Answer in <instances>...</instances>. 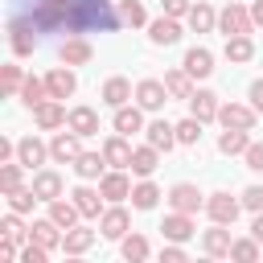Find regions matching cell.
I'll list each match as a JSON object with an SVG mask.
<instances>
[{
    "mask_svg": "<svg viewBox=\"0 0 263 263\" xmlns=\"http://www.w3.org/2000/svg\"><path fill=\"white\" fill-rule=\"evenodd\" d=\"M29 21L33 29H66V33H82V29H115V12L107 0H29Z\"/></svg>",
    "mask_w": 263,
    "mask_h": 263,
    "instance_id": "cell-1",
    "label": "cell"
},
{
    "mask_svg": "<svg viewBox=\"0 0 263 263\" xmlns=\"http://www.w3.org/2000/svg\"><path fill=\"white\" fill-rule=\"evenodd\" d=\"M218 25H222V33H226V37H238V33H251V25H255V21H251V12H247L242 4H226V8H222V16H218Z\"/></svg>",
    "mask_w": 263,
    "mask_h": 263,
    "instance_id": "cell-2",
    "label": "cell"
},
{
    "mask_svg": "<svg viewBox=\"0 0 263 263\" xmlns=\"http://www.w3.org/2000/svg\"><path fill=\"white\" fill-rule=\"evenodd\" d=\"M8 41H12V53H21V58H29V53L37 49V33H33V25L21 21V16H12V25H8Z\"/></svg>",
    "mask_w": 263,
    "mask_h": 263,
    "instance_id": "cell-3",
    "label": "cell"
},
{
    "mask_svg": "<svg viewBox=\"0 0 263 263\" xmlns=\"http://www.w3.org/2000/svg\"><path fill=\"white\" fill-rule=\"evenodd\" d=\"M205 210H210V218H214V222H222V226H234V218H238L242 201H234L230 193H210Z\"/></svg>",
    "mask_w": 263,
    "mask_h": 263,
    "instance_id": "cell-4",
    "label": "cell"
},
{
    "mask_svg": "<svg viewBox=\"0 0 263 263\" xmlns=\"http://www.w3.org/2000/svg\"><path fill=\"white\" fill-rule=\"evenodd\" d=\"M255 115H259V111H255V107H242V103H222V107H218L222 127H247V132H251V127H255Z\"/></svg>",
    "mask_w": 263,
    "mask_h": 263,
    "instance_id": "cell-5",
    "label": "cell"
},
{
    "mask_svg": "<svg viewBox=\"0 0 263 263\" xmlns=\"http://www.w3.org/2000/svg\"><path fill=\"white\" fill-rule=\"evenodd\" d=\"M164 95H168V86L156 82V78H144V82L136 86V103H140L144 111H160V107H164Z\"/></svg>",
    "mask_w": 263,
    "mask_h": 263,
    "instance_id": "cell-6",
    "label": "cell"
},
{
    "mask_svg": "<svg viewBox=\"0 0 263 263\" xmlns=\"http://www.w3.org/2000/svg\"><path fill=\"white\" fill-rule=\"evenodd\" d=\"M168 201H173V210H181V214H197V210H201V193H197V185H189V181L173 185V189H168Z\"/></svg>",
    "mask_w": 263,
    "mask_h": 263,
    "instance_id": "cell-7",
    "label": "cell"
},
{
    "mask_svg": "<svg viewBox=\"0 0 263 263\" xmlns=\"http://www.w3.org/2000/svg\"><path fill=\"white\" fill-rule=\"evenodd\" d=\"M78 140H82L78 132H70V136H66V132H62V136H53V144H49V156H53L58 164H74V160L82 156V152H78Z\"/></svg>",
    "mask_w": 263,
    "mask_h": 263,
    "instance_id": "cell-8",
    "label": "cell"
},
{
    "mask_svg": "<svg viewBox=\"0 0 263 263\" xmlns=\"http://www.w3.org/2000/svg\"><path fill=\"white\" fill-rule=\"evenodd\" d=\"M160 234L168 238V242H185V238H193V218L189 214H168L164 222H160Z\"/></svg>",
    "mask_w": 263,
    "mask_h": 263,
    "instance_id": "cell-9",
    "label": "cell"
},
{
    "mask_svg": "<svg viewBox=\"0 0 263 263\" xmlns=\"http://www.w3.org/2000/svg\"><path fill=\"white\" fill-rule=\"evenodd\" d=\"M45 86H49V99H70V95H74V86H78V78H74L66 66H58V70H49V74H45Z\"/></svg>",
    "mask_w": 263,
    "mask_h": 263,
    "instance_id": "cell-10",
    "label": "cell"
},
{
    "mask_svg": "<svg viewBox=\"0 0 263 263\" xmlns=\"http://www.w3.org/2000/svg\"><path fill=\"white\" fill-rule=\"evenodd\" d=\"M189 115L201 119V123L218 119V95H210V90H193V95H189Z\"/></svg>",
    "mask_w": 263,
    "mask_h": 263,
    "instance_id": "cell-11",
    "label": "cell"
},
{
    "mask_svg": "<svg viewBox=\"0 0 263 263\" xmlns=\"http://www.w3.org/2000/svg\"><path fill=\"white\" fill-rule=\"evenodd\" d=\"M148 37H152V45H173V41H181V25H177V16H160V21H152V25H148Z\"/></svg>",
    "mask_w": 263,
    "mask_h": 263,
    "instance_id": "cell-12",
    "label": "cell"
},
{
    "mask_svg": "<svg viewBox=\"0 0 263 263\" xmlns=\"http://www.w3.org/2000/svg\"><path fill=\"white\" fill-rule=\"evenodd\" d=\"M33 115H37V127H62L70 119L66 107H62V99H45L41 107H33Z\"/></svg>",
    "mask_w": 263,
    "mask_h": 263,
    "instance_id": "cell-13",
    "label": "cell"
},
{
    "mask_svg": "<svg viewBox=\"0 0 263 263\" xmlns=\"http://www.w3.org/2000/svg\"><path fill=\"white\" fill-rule=\"evenodd\" d=\"M247 148H251L247 127H226V132L218 136V152H226V156H242Z\"/></svg>",
    "mask_w": 263,
    "mask_h": 263,
    "instance_id": "cell-14",
    "label": "cell"
},
{
    "mask_svg": "<svg viewBox=\"0 0 263 263\" xmlns=\"http://www.w3.org/2000/svg\"><path fill=\"white\" fill-rule=\"evenodd\" d=\"M132 144L123 140V136H111L107 144H103V156H107V164H115V168H132Z\"/></svg>",
    "mask_w": 263,
    "mask_h": 263,
    "instance_id": "cell-15",
    "label": "cell"
},
{
    "mask_svg": "<svg viewBox=\"0 0 263 263\" xmlns=\"http://www.w3.org/2000/svg\"><path fill=\"white\" fill-rule=\"evenodd\" d=\"M58 230H62V226H58L53 218H41V222H33V226H29V238H33V242H41L45 251H53V247H62V234H58Z\"/></svg>",
    "mask_w": 263,
    "mask_h": 263,
    "instance_id": "cell-16",
    "label": "cell"
},
{
    "mask_svg": "<svg viewBox=\"0 0 263 263\" xmlns=\"http://www.w3.org/2000/svg\"><path fill=\"white\" fill-rule=\"evenodd\" d=\"M201 247H205V255H214V259H222V255H230V247H234V238H230V230H222V222H218L214 230H205V234H201Z\"/></svg>",
    "mask_w": 263,
    "mask_h": 263,
    "instance_id": "cell-17",
    "label": "cell"
},
{
    "mask_svg": "<svg viewBox=\"0 0 263 263\" xmlns=\"http://www.w3.org/2000/svg\"><path fill=\"white\" fill-rule=\"evenodd\" d=\"M45 152H49V148H45V144H41L37 136H25V140L16 144V160H21L25 168H37V164L45 160Z\"/></svg>",
    "mask_w": 263,
    "mask_h": 263,
    "instance_id": "cell-18",
    "label": "cell"
},
{
    "mask_svg": "<svg viewBox=\"0 0 263 263\" xmlns=\"http://www.w3.org/2000/svg\"><path fill=\"white\" fill-rule=\"evenodd\" d=\"M99 193H103L107 201H123V197H132V181H127L123 173H107V177L99 181Z\"/></svg>",
    "mask_w": 263,
    "mask_h": 263,
    "instance_id": "cell-19",
    "label": "cell"
},
{
    "mask_svg": "<svg viewBox=\"0 0 263 263\" xmlns=\"http://www.w3.org/2000/svg\"><path fill=\"white\" fill-rule=\"evenodd\" d=\"M90 242H95V230H86V226H70L62 234V251L66 255H82V251H90Z\"/></svg>",
    "mask_w": 263,
    "mask_h": 263,
    "instance_id": "cell-20",
    "label": "cell"
},
{
    "mask_svg": "<svg viewBox=\"0 0 263 263\" xmlns=\"http://www.w3.org/2000/svg\"><path fill=\"white\" fill-rule=\"evenodd\" d=\"M185 70H189V78H210L214 74V53L210 49H189L185 53Z\"/></svg>",
    "mask_w": 263,
    "mask_h": 263,
    "instance_id": "cell-21",
    "label": "cell"
},
{
    "mask_svg": "<svg viewBox=\"0 0 263 263\" xmlns=\"http://www.w3.org/2000/svg\"><path fill=\"white\" fill-rule=\"evenodd\" d=\"M99 230H103V238H123L127 234V210H107L103 218H99Z\"/></svg>",
    "mask_w": 263,
    "mask_h": 263,
    "instance_id": "cell-22",
    "label": "cell"
},
{
    "mask_svg": "<svg viewBox=\"0 0 263 263\" xmlns=\"http://www.w3.org/2000/svg\"><path fill=\"white\" fill-rule=\"evenodd\" d=\"M70 132H78V136H95V132H99V115H95V107H74V111H70Z\"/></svg>",
    "mask_w": 263,
    "mask_h": 263,
    "instance_id": "cell-23",
    "label": "cell"
},
{
    "mask_svg": "<svg viewBox=\"0 0 263 263\" xmlns=\"http://www.w3.org/2000/svg\"><path fill=\"white\" fill-rule=\"evenodd\" d=\"M144 127V115H140V107H115V132L119 136H132V132H140Z\"/></svg>",
    "mask_w": 263,
    "mask_h": 263,
    "instance_id": "cell-24",
    "label": "cell"
},
{
    "mask_svg": "<svg viewBox=\"0 0 263 263\" xmlns=\"http://www.w3.org/2000/svg\"><path fill=\"white\" fill-rule=\"evenodd\" d=\"M148 144H152V148H160V152H168V148L177 144V127H173V123H164V119L148 123Z\"/></svg>",
    "mask_w": 263,
    "mask_h": 263,
    "instance_id": "cell-25",
    "label": "cell"
},
{
    "mask_svg": "<svg viewBox=\"0 0 263 263\" xmlns=\"http://www.w3.org/2000/svg\"><path fill=\"white\" fill-rule=\"evenodd\" d=\"M33 193H37L41 201L62 197V177H58V173H49V168H45V173H37V177H33Z\"/></svg>",
    "mask_w": 263,
    "mask_h": 263,
    "instance_id": "cell-26",
    "label": "cell"
},
{
    "mask_svg": "<svg viewBox=\"0 0 263 263\" xmlns=\"http://www.w3.org/2000/svg\"><path fill=\"white\" fill-rule=\"evenodd\" d=\"M90 53H95V49H90L82 37H70V41L62 45V62H66V66H86V62H90Z\"/></svg>",
    "mask_w": 263,
    "mask_h": 263,
    "instance_id": "cell-27",
    "label": "cell"
},
{
    "mask_svg": "<svg viewBox=\"0 0 263 263\" xmlns=\"http://www.w3.org/2000/svg\"><path fill=\"white\" fill-rule=\"evenodd\" d=\"M132 99V82L127 78H107V86H103V103L107 107H123Z\"/></svg>",
    "mask_w": 263,
    "mask_h": 263,
    "instance_id": "cell-28",
    "label": "cell"
},
{
    "mask_svg": "<svg viewBox=\"0 0 263 263\" xmlns=\"http://www.w3.org/2000/svg\"><path fill=\"white\" fill-rule=\"evenodd\" d=\"M156 152H160V148H152V144L136 148V152H132V173H136V177H152V173H156Z\"/></svg>",
    "mask_w": 263,
    "mask_h": 263,
    "instance_id": "cell-29",
    "label": "cell"
},
{
    "mask_svg": "<svg viewBox=\"0 0 263 263\" xmlns=\"http://www.w3.org/2000/svg\"><path fill=\"white\" fill-rule=\"evenodd\" d=\"M78 214H82V210H78L74 201H62V197H53V201H49V218H53L62 230H70V226L78 222Z\"/></svg>",
    "mask_w": 263,
    "mask_h": 263,
    "instance_id": "cell-30",
    "label": "cell"
},
{
    "mask_svg": "<svg viewBox=\"0 0 263 263\" xmlns=\"http://www.w3.org/2000/svg\"><path fill=\"white\" fill-rule=\"evenodd\" d=\"M189 25H193V33H210V29L218 25V16H214V8H210L205 0H197V4L189 8Z\"/></svg>",
    "mask_w": 263,
    "mask_h": 263,
    "instance_id": "cell-31",
    "label": "cell"
},
{
    "mask_svg": "<svg viewBox=\"0 0 263 263\" xmlns=\"http://www.w3.org/2000/svg\"><path fill=\"white\" fill-rule=\"evenodd\" d=\"M70 197H74V205L82 210V218H99V197H103V193H95L90 185H78Z\"/></svg>",
    "mask_w": 263,
    "mask_h": 263,
    "instance_id": "cell-32",
    "label": "cell"
},
{
    "mask_svg": "<svg viewBox=\"0 0 263 263\" xmlns=\"http://www.w3.org/2000/svg\"><path fill=\"white\" fill-rule=\"evenodd\" d=\"M226 58H230V62H251V58H255V45H251V37H247V33H238V37H226Z\"/></svg>",
    "mask_w": 263,
    "mask_h": 263,
    "instance_id": "cell-33",
    "label": "cell"
},
{
    "mask_svg": "<svg viewBox=\"0 0 263 263\" xmlns=\"http://www.w3.org/2000/svg\"><path fill=\"white\" fill-rule=\"evenodd\" d=\"M164 86H168V95H173V99H189V95H193L189 70H168V74H164Z\"/></svg>",
    "mask_w": 263,
    "mask_h": 263,
    "instance_id": "cell-34",
    "label": "cell"
},
{
    "mask_svg": "<svg viewBox=\"0 0 263 263\" xmlns=\"http://www.w3.org/2000/svg\"><path fill=\"white\" fill-rule=\"evenodd\" d=\"M21 99H25L29 107H41V103L49 99V86H45L41 78H33V74H29V78L21 82Z\"/></svg>",
    "mask_w": 263,
    "mask_h": 263,
    "instance_id": "cell-35",
    "label": "cell"
},
{
    "mask_svg": "<svg viewBox=\"0 0 263 263\" xmlns=\"http://www.w3.org/2000/svg\"><path fill=\"white\" fill-rule=\"evenodd\" d=\"M103 164H107V156H99V152H82V156L74 160V173H78L82 181H90V177L103 173Z\"/></svg>",
    "mask_w": 263,
    "mask_h": 263,
    "instance_id": "cell-36",
    "label": "cell"
},
{
    "mask_svg": "<svg viewBox=\"0 0 263 263\" xmlns=\"http://www.w3.org/2000/svg\"><path fill=\"white\" fill-rule=\"evenodd\" d=\"M156 201H160V189H156L152 181H140V185L132 189V205H136V210H152Z\"/></svg>",
    "mask_w": 263,
    "mask_h": 263,
    "instance_id": "cell-37",
    "label": "cell"
},
{
    "mask_svg": "<svg viewBox=\"0 0 263 263\" xmlns=\"http://www.w3.org/2000/svg\"><path fill=\"white\" fill-rule=\"evenodd\" d=\"M230 259H238V263H255V259H259V238H255V234H251V238H234Z\"/></svg>",
    "mask_w": 263,
    "mask_h": 263,
    "instance_id": "cell-38",
    "label": "cell"
},
{
    "mask_svg": "<svg viewBox=\"0 0 263 263\" xmlns=\"http://www.w3.org/2000/svg\"><path fill=\"white\" fill-rule=\"evenodd\" d=\"M197 140H201V119H193V115L181 119L177 123V144H197Z\"/></svg>",
    "mask_w": 263,
    "mask_h": 263,
    "instance_id": "cell-39",
    "label": "cell"
},
{
    "mask_svg": "<svg viewBox=\"0 0 263 263\" xmlns=\"http://www.w3.org/2000/svg\"><path fill=\"white\" fill-rule=\"evenodd\" d=\"M33 201H41L33 189H12V193H8V210H16V214H29Z\"/></svg>",
    "mask_w": 263,
    "mask_h": 263,
    "instance_id": "cell-40",
    "label": "cell"
},
{
    "mask_svg": "<svg viewBox=\"0 0 263 263\" xmlns=\"http://www.w3.org/2000/svg\"><path fill=\"white\" fill-rule=\"evenodd\" d=\"M123 259H132V263L148 259V238H140V234H127V238H123Z\"/></svg>",
    "mask_w": 263,
    "mask_h": 263,
    "instance_id": "cell-41",
    "label": "cell"
},
{
    "mask_svg": "<svg viewBox=\"0 0 263 263\" xmlns=\"http://www.w3.org/2000/svg\"><path fill=\"white\" fill-rule=\"evenodd\" d=\"M21 168H25L21 160H16V164H8V160H4V168H0V189H4V193L21 189Z\"/></svg>",
    "mask_w": 263,
    "mask_h": 263,
    "instance_id": "cell-42",
    "label": "cell"
},
{
    "mask_svg": "<svg viewBox=\"0 0 263 263\" xmlns=\"http://www.w3.org/2000/svg\"><path fill=\"white\" fill-rule=\"evenodd\" d=\"M21 82H25V78H21V66H4V70H0V86H4V95H16Z\"/></svg>",
    "mask_w": 263,
    "mask_h": 263,
    "instance_id": "cell-43",
    "label": "cell"
},
{
    "mask_svg": "<svg viewBox=\"0 0 263 263\" xmlns=\"http://www.w3.org/2000/svg\"><path fill=\"white\" fill-rule=\"evenodd\" d=\"M119 16H123L127 25H144V4H140V0H123V4H119Z\"/></svg>",
    "mask_w": 263,
    "mask_h": 263,
    "instance_id": "cell-44",
    "label": "cell"
},
{
    "mask_svg": "<svg viewBox=\"0 0 263 263\" xmlns=\"http://www.w3.org/2000/svg\"><path fill=\"white\" fill-rule=\"evenodd\" d=\"M242 210H251V214L263 210V185H247L242 189Z\"/></svg>",
    "mask_w": 263,
    "mask_h": 263,
    "instance_id": "cell-45",
    "label": "cell"
},
{
    "mask_svg": "<svg viewBox=\"0 0 263 263\" xmlns=\"http://www.w3.org/2000/svg\"><path fill=\"white\" fill-rule=\"evenodd\" d=\"M242 160H247V168H251V173H263V144H255V140H251V148L242 152Z\"/></svg>",
    "mask_w": 263,
    "mask_h": 263,
    "instance_id": "cell-46",
    "label": "cell"
},
{
    "mask_svg": "<svg viewBox=\"0 0 263 263\" xmlns=\"http://www.w3.org/2000/svg\"><path fill=\"white\" fill-rule=\"evenodd\" d=\"M45 255H49V251H45L41 242H33V238H29V247L21 251V259H25V263H45Z\"/></svg>",
    "mask_w": 263,
    "mask_h": 263,
    "instance_id": "cell-47",
    "label": "cell"
},
{
    "mask_svg": "<svg viewBox=\"0 0 263 263\" xmlns=\"http://www.w3.org/2000/svg\"><path fill=\"white\" fill-rule=\"evenodd\" d=\"M160 8H164V16H189V0H160Z\"/></svg>",
    "mask_w": 263,
    "mask_h": 263,
    "instance_id": "cell-48",
    "label": "cell"
},
{
    "mask_svg": "<svg viewBox=\"0 0 263 263\" xmlns=\"http://www.w3.org/2000/svg\"><path fill=\"white\" fill-rule=\"evenodd\" d=\"M25 234H29V230H21V222H16V210H12V214L4 218V238H16V242H21Z\"/></svg>",
    "mask_w": 263,
    "mask_h": 263,
    "instance_id": "cell-49",
    "label": "cell"
},
{
    "mask_svg": "<svg viewBox=\"0 0 263 263\" xmlns=\"http://www.w3.org/2000/svg\"><path fill=\"white\" fill-rule=\"evenodd\" d=\"M160 259H164V263H181V259H185V247H177V242H173V247H164V251H160Z\"/></svg>",
    "mask_w": 263,
    "mask_h": 263,
    "instance_id": "cell-50",
    "label": "cell"
},
{
    "mask_svg": "<svg viewBox=\"0 0 263 263\" xmlns=\"http://www.w3.org/2000/svg\"><path fill=\"white\" fill-rule=\"evenodd\" d=\"M251 107L263 115V78H259V82H251Z\"/></svg>",
    "mask_w": 263,
    "mask_h": 263,
    "instance_id": "cell-51",
    "label": "cell"
},
{
    "mask_svg": "<svg viewBox=\"0 0 263 263\" xmlns=\"http://www.w3.org/2000/svg\"><path fill=\"white\" fill-rule=\"evenodd\" d=\"M12 152H16V144L12 140H0V160H12Z\"/></svg>",
    "mask_w": 263,
    "mask_h": 263,
    "instance_id": "cell-52",
    "label": "cell"
},
{
    "mask_svg": "<svg viewBox=\"0 0 263 263\" xmlns=\"http://www.w3.org/2000/svg\"><path fill=\"white\" fill-rule=\"evenodd\" d=\"M251 234H255V238H259V242H263V210H259V214H255V222H251Z\"/></svg>",
    "mask_w": 263,
    "mask_h": 263,
    "instance_id": "cell-53",
    "label": "cell"
},
{
    "mask_svg": "<svg viewBox=\"0 0 263 263\" xmlns=\"http://www.w3.org/2000/svg\"><path fill=\"white\" fill-rule=\"evenodd\" d=\"M251 21H255V25H263V0H255V4H251Z\"/></svg>",
    "mask_w": 263,
    "mask_h": 263,
    "instance_id": "cell-54",
    "label": "cell"
}]
</instances>
